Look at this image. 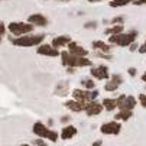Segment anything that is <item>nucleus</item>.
I'll return each instance as SVG.
<instances>
[{"mask_svg":"<svg viewBox=\"0 0 146 146\" xmlns=\"http://www.w3.org/2000/svg\"><path fill=\"white\" fill-rule=\"evenodd\" d=\"M61 59H62V65L67 67V68L91 67V64H93L87 56H77V55H72L68 51H62L61 52Z\"/></svg>","mask_w":146,"mask_h":146,"instance_id":"obj_1","label":"nucleus"},{"mask_svg":"<svg viewBox=\"0 0 146 146\" xmlns=\"http://www.w3.org/2000/svg\"><path fill=\"white\" fill-rule=\"evenodd\" d=\"M137 36L136 31H130L126 33H119V35H110L109 36V44L110 45H117V46H130L132 44H135Z\"/></svg>","mask_w":146,"mask_h":146,"instance_id":"obj_2","label":"nucleus"},{"mask_svg":"<svg viewBox=\"0 0 146 146\" xmlns=\"http://www.w3.org/2000/svg\"><path fill=\"white\" fill-rule=\"evenodd\" d=\"M32 132L40 139H48L51 142H56L58 140V133L55 130L49 129L46 124H44L42 121H36L33 124V127H32Z\"/></svg>","mask_w":146,"mask_h":146,"instance_id":"obj_3","label":"nucleus"},{"mask_svg":"<svg viewBox=\"0 0 146 146\" xmlns=\"http://www.w3.org/2000/svg\"><path fill=\"white\" fill-rule=\"evenodd\" d=\"M44 40V35H25V36H19V38H12V44L16 46H36L40 45V42Z\"/></svg>","mask_w":146,"mask_h":146,"instance_id":"obj_4","label":"nucleus"},{"mask_svg":"<svg viewBox=\"0 0 146 146\" xmlns=\"http://www.w3.org/2000/svg\"><path fill=\"white\" fill-rule=\"evenodd\" d=\"M7 29H9V32L12 35L19 38V36H25V35L31 33L33 31V25L29 23V22L28 23H25V22H12V23H9Z\"/></svg>","mask_w":146,"mask_h":146,"instance_id":"obj_5","label":"nucleus"},{"mask_svg":"<svg viewBox=\"0 0 146 146\" xmlns=\"http://www.w3.org/2000/svg\"><path fill=\"white\" fill-rule=\"evenodd\" d=\"M72 97L74 100L77 101H81V103H88V101H93L98 97V91L97 90H82V88H75L72 90Z\"/></svg>","mask_w":146,"mask_h":146,"instance_id":"obj_6","label":"nucleus"},{"mask_svg":"<svg viewBox=\"0 0 146 146\" xmlns=\"http://www.w3.org/2000/svg\"><path fill=\"white\" fill-rule=\"evenodd\" d=\"M136 104H137V100L133 96L121 94V96L117 97V109H120V110H132L133 111V109L136 107Z\"/></svg>","mask_w":146,"mask_h":146,"instance_id":"obj_7","label":"nucleus"},{"mask_svg":"<svg viewBox=\"0 0 146 146\" xmlns=\"http://www.w3.org/2000/svg\"><path fill=\"white\" fill-rule=\"evenodd\" d=\"M103 110H104L103 103H100L97 100H93V101L86 103V107H84V111H86L87 116H98Z\"/></svg>","mask_w":146,"mask_h":146,"instance_id":"obj_8","label":"nucleus"},{"mask_svg":"<svg viewBox=\"0 0 146 146\" xmlns=\"http://www.w3.org/2000/svg\"><path fill=\"white\" fill-rule=\"evenodd\" d=\"M121 130V124L119 121H107L101 124L100 127V132L103 135H119Z\"/></svg>","mask_w":146,"mask_h":146,"instance_id":"obj_9","label":"nucleus"},{"mask_svg":"<svg viewBox=\"0 0 146 146\" xmlns=\"http://www.w3.org/2000/svg\"><path fill=\"white\" fill-rule=\"evenodd\" d=\"M90 74L93 78L96 80H109L111 75H110V71L106 65H97V67H93L90 70Z\"/></svg>","mask_w":146,"mask_h":146,"instance_id":"obj_10","label":"nucleus"},{"mask_svg":"<svg viewBox=\"0 0 146 146\" xmlns=\"http://www.w3.org/2000/svg\"><path fill=\"white\" fill-rule=\"evenodd\" d=\"M121 84H123V77H121L120 74H113V75L110 77V80L106 82L104 90H106V91H116Z\"/></svg>","mask_w":146,"mask_h":146,"instance_id":"obj_11","label":"nucleus"},{"mask_svg":"<svg viewBox=\"0 0 146 146\" xmlns=\"http://www.w3.org/2000/svg\"><path fill=\"white\" fill-rule=\"evenodd\" d=\"M36 52L39 55H44V56H58L59 55V51L56 48H54L52 45H48V44H40L36 49Z\"/></svg>","mask_w":146,"mask_h":146,"instance_id":"obj_12","label":"nucleus"},{"mask_svg":"<svg viewBox=\"0 0 146 146\" xmlns=\"http://www.w3.org/2000/svg\"><path fill=\"white\" fill-rule=\"evenodd\" d=\"M68 52H71L72 55H77V56H87L88 55V51L86 48H82L81 45H78L77 42L71 40L68 44Z\"/></svg>","mask_w":146,"mask_h":146,"instance_id":"obj_13","label":"nucleus"},{"mask_svg":"<svg viewBox=\"0 0 146 146\" xmlns=\"http://www.w3.org/2000/svg\"><path fill=\"white\" fill-rule=\"evenodd\" d=\"M28 22L32 23L33 26H45L48 23V20L44 15H40V13H35V15H31L28 17Z\"/></svg>","mask_w":146,"mask_h":146,"instance_id":"obj_14","label":"nucleus"},{"mask_svg":"<svg viewBox=\"0 0 146 146\" xmlns=\"http://www.w3.org/2000/svg\"><path fill=\"white\" fill-rule=\"evenodd\" d=\"M70 42H71V38H70L68 35H61V36H56V38L52 39V44H51V45H52L54 48L59 49V48H62V46H67Z\"/></svg>","mask_w":146,"mask_h":146,"instance_id":"obj_15","label":"nucleus"},{"mask_svg":"<svg viewBox=\"0 0 146 146\" xmlns=\"http://www.w3.org/2000/svg\"><path fill=\"white\" fill-rule=\"evenodd\" d=\"M65 107L70 109L71 111H75V113H80V111H84V107H86V104L84 103H81V101H77V100H68L65 101Z\"/></svg>","mask_w":146,"mask_h":146,"instance_id":"obj_16","label":"nucleus"},{"mask_svg":"<svg viewBox=\"0 0 146 146\" xmlns=\"http://www.w3.org/2000/svg\"><path fill=\"white\" fill-rule=\"evenodd\" d=\"M77 127L75 126H65L64 129L61 130V139L62 140H68V139H71V137H74L75 135H77Z\"/></svg>","mask_w":146,"mask_h":146,"instance_id":"obj_17","label":"nucleus"},{"mask_svg":"<svg viewBox=\"0 0 146 146\" xmlns=\"http://www.w3.org/2000/svg\"><path fill=\"white\" fill-rule=\"evenodd\" d=\"M104 110L107 111H113L114 109H117V98H103L101 100Z\"/></svg>","mask_w":146,"mask_h":146,"instance_id":"obj_18","label":"nucleus"},{"mask_svg":"<svg viewBox=\"0 0 146 146\" xmlns=\"http://www.w3.org/2000/svg\"><path fill=\"white\" fill-rule=\"evenodd\" d=\"M93 48L97 49V51H101V52H106V54H109L111 51V45L106 44V42H101V40H94V42H93Z\"/></svg>","mask_w":146,"mask_h":146,"instance_id":"obj_19","label":"nucleus"},{"mask_svg":"<svg viewBox=\"0 0 146 146\" xmlns=\"http://www.w3.org/2000/svg\"><path fill=\"white\" fill-rule=\"evenodd\" d=\"M132 116H133V111H132V110H120V111L114 116V119H116V120H121V121H126V120H129Z\"/></svg>","mask_w":146,"mask_h":146,"instance_id":"obj_20","label":"nucleus"},{"mask_svg":"<svg viewBox=\"0 0 146 146\" xmlns=\"http://www.w3.org/2000/svg\"><path fill=\"white\" fill-rule=\"evenodd\" d=\"M81 86L84 90H96V82L91 78H82L81 80Z\"/></svg>","mask_w":146,"mask_h":146,"instance_id":"obj_21","label":"nucleus"},{"mask_svg":"<svg viewBox=\"0 0 146 146\" xmlns=\"http://www.w3.org/2000/svg\"><path fill=\"white\" fill-rule=\"evenodd\" d=\"M136 0H111L110 2V6L111 7H120V6H126V5H130V3H135Z\"/></svg>","mask_w":146,"mask_h":146,"instance_id":"obj_22","label":"nucleus"},{"mask_svg":"<svg viewBox=\"0 0 146 146\" xmlns=\"http://www.w3.org/2000/svg\"><path fill=\"white\" fill-rule=\"evenodd\" d=\"M121 32H123V26L121 25H116V26H113V28H110V29L106 31L107 35H119Z\"/></svg>","mask_w":146,"mask_h":146,"instance_id":"obj_23","label":"nucleus"},{"mask_svg":"<svg viewBox=\"0 0 146 146\" xmlns=\"http://www.w3.org/2000/svg\"><path fill=\"white\" fill-rule=\"evenodd\" d=\"M139 101H140V104L146 109V94H140L139 96Z\"/></svg>","mask_w":146,"mask_h":146,"instance_id":"obj_24","label":"nucleus"},{"mask_svg":"<svg viewBox=\"0 0 146 146\" xmlns=\"http://www.w3.org/2000/svg\"><path fill=\"white\" fill-rule=\"evenodd\" d=\"M96 26H97V22H88V23H86V25H84V28H86V29H94Z\"/></svg>","mask_w":146,"mask_h":146,"instance_id":"obj_25","label":"nucleus"},{"mask_svg":"<svg viewBox=\"0 0 146 146\" xmlns=\"http://www.w3.org/2000/svg\"><path fill=\"white\" fill-rule=\"evenodd\" d=\"M127 74H129L130 77H135V75L137 74V70H136V68H133V67H130V68L127 70Z\"/></svg>","mask_w":146,"mask_h":146,"instance_id":"obj_26","label":"nucleus"},{"mask_svg":"<svg viewBox=\"0 0 146 146\" xmlns=\"http://www.w3.org/2000/svg\"><path fill=\"white\" fill-rule=\"evenodd\" d=\"M33 143H35L36 146H48V145L44 142V139H38V140H35Z\"/></svg>","mask_w":146,"mask_h":146,"instance_id":"obj_27","label":"nucleus"},{"mask_svg":"<svg viewBox=\"0 0 146 146\" xmlns=\"http://www.w3.org/2000/svg\"><path fill=\"white\" fill-rule=\"evenodd\" d=\"M139 54H146V40H145V44H143V45H140V48H139Z\"/></svg>","mask_w":146,"mask_h":146,"instance_id":"obj_28","label":"nucleus"},{"mask_svg":"<svg viewBox=\"0 0 146 146\" xmlns=\"http://www.w3.org/2000/svg\"><path fill=\"white\" fill-rule=\"evenodd\" d=\"M5 29H6L5 28V23H0V35H2V36L5 35Z\"/></svg>","mask_w":146,"mask_h":146,"instance_id":"obj_29","label":"nucleus"},{"mask_svg":"<svg viewBox=\"0 0 146 146\" xmlns=\"http://www.w3.org/2000/svg\"><path fill=\"white\" fill-rule=\"evenodd\" d=\"M133 5H137V6H140V5H146V0H136Z\"/></svg>","mask_w":146,"mask_h":146,"instance_id":"obj_30","label":"nucleus"},{"mask_svg":"<svg viewBox=\"0 0 146 146\" xmlns=\"http://www.w3.org/2000/svg\"><path fill=\"white\" fill-rule=\"evenodd\" d=\"M137 48H140V46H137V44H132L130 45V51H136Z\"/></svg>","mask_w":146,"mask_h":146,"instance_id":"obj_31","label":"nucleus"},{"mask_svg":"<svg viewBox=\"0 0 146 146\" xmlns=\"http://www.w3.org/2000/svg\"><path fill=\"white\" fill-rule=\"evenodd\" d=\"M68 120H70V117H68V116H64V117H62V121H64V123H65V121H68Z\"/></svg>","mask_w":146,"mask_h":146,"instance_id":"obj_32","label":"nucleus"},{"mask_svg":"<svg viewBox=\"0 0 146 146\" xmlns=\"http://www.w3.org/2000/svg\"><path fill=\"white\" fill-rule=\"evenodd\" d=\"M94 146H101V142H100V140H97V142H94Z\"/></svg>","mask_w":146,"mask_h":146,"instance_id":"obj_33","label":"nucleus"},{"mask_svg":"<svg viewBox=\"0 0 146 146\" xmlns=\"http://www.w3.org/2000/svg\"><path fill=\"white\" fill-rule=\"evenodd\" d=\"M142 81H143V82H146V72L142 75Z\"/></svg>","mask_w":146,"mask_h":146,"instance_id":"obj_34","label":"nucleus"},{"mask_svg":"<svg viewBox=\"0 0 146 146\" xmlns=\"http://www.w3.org/2000/svg\"><path fill=\"white\" fill-rule=\"evenodd\" d=\"M88 2H91V3H94V2H101V0H88Z\"/></svg>","mask_w":146,"mask_h":146,"instance_id":"obj_35","label":"nucleus"},{"mask_svg":"<svg viewBox=\"0 0 146 146\" xmlns=\"http://www.w3.org/2000/svg\"><path fill=\"white\" fill-rule=\"evenodd\" d=\"M20 146H31V145H28V143H23V145H20Z\"/></svg>","mask_w":146,"mask_h":146,"instance_id":"obj_36","label":"nucleus"}]
</instances>
